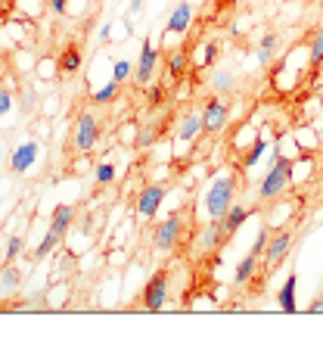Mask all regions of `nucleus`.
Listing matches in <instances>:
<instances>
[{
	"instance_id": "obj_1",
	"label": "nucleus",
	"mask_w": 323,
	"mask_h": 364,
	"mask_svg": "<svg viewBox=\"0 0 323 364\" xmlns=\"http://www.w3.org/2000/svg\"><path fill=\"white\" fill-rule=\"evenodd\" d=\"M292 171H295V162L292 159H286V156L273 159L270 168L264 171V178H261V184H258V193H255V196H258L261 203L280 200V196H283L286 190L292 187Z\"/></svg>"
},
{
	"instance_id": "obj_2",
	"label": "nucleus",
	"mask_w": 323,
	"mask_h": 364,
	"mask_svg": "<svg viewBox=\"0 0 323 364\" xmlns=\"http://www.w3.org/2000/svg\"><path fill=\"white\" fill-rule=\"evenodd\" d=\"M72 221H75V209H72V205H56L44 240H40L38 250L31 252V255H35V262H44L47 255H53L56 250H60V243L69 237V230H72Z\"/></svg>"
},
{
	"instance_id": "obj_3",
	"label": "nucleus",
	"mask_w": 323,
	"mask_h": 364,
	"mask_svg": "<svg viewBox=\"0 0 323 364\" xmlns=\"http://www.w3.org/2000/svg\"><path fill=\"white\" fill-rule=\"evenodd\" d=\"M234 203H236V178L234 175L214 178L209 184V190H205V196H202L205 218H224Z\"/></svg>"
},
{
	"instance_id": "obj_4",
	"label": "nucleus",
	"mask_w": 323,
	"mask_h": 364,
	"mask_svg": "<svg viewBox=\"0 0 323 364\" xmlns=\"http://www.w3.org/2000/svg\"><path fill=\"white\" fill-rule=\"evenodd\" d=\"M184 243V215L174 212L168 218H162L153 230V250L155 252H174Z\"/></svg>"
},
{
	"instance_id": "obj_5",
	"label": "nucleus",
	"mask_w": 323,
	"mask_h": 364,
	"mask_svg": "<svg viewBox=\"0 0 323 364\" xmlns=\"http://www.w3.org/2000/svg\"><path fill=\"white\" fill-rule=\"evenodd\" d=\"M97 144H99V119H97L94 112H81L78 119H75V131H72V146H75V153L87 156Z\"/></svg>"
},
{
	"instance_id": "obj_6",
	"label": "nucleus",
	"mask_w": 323,
	"mask_h": 364,
	"mask_svg": "<svg viewBox=\"0 0 323 364\" xmlns=\"http://www.w3.org/2000/svg\"><path fill=\"white\" fill-rule=\"evenodd\" d=\"M168 289H171V277L168 271H155L153 277H149V284L143 287V296H140V305H143V311H162L165 305H168Z\"/></svg>"
},
{
	"instance_id": "obj_7",
	"label": "nucleus",
	"mask_w": 323,
	"mask_h": 364,
	"mask_svg": "<svg viewBox=\"0 0 323 364\" xmlns=\"http://www.w3.org/2000/svg\"><path fill=\"white\" fill-rule=\"evenodd\" d=\"M230 122V106L224 97H209L202 106V134H221Z\"/></svg>"
},
{
	"instance_id": "obj_8",
	"label": "nucleus",
	"mask_w": 323,
	"mask_h": 364,
	"mask_svg": "<svg viewBox=\"0 0 323 364\" xmlns=\"http://www.w3.org/2000/svg\"><path fill=\"white\" fill-rule=\"evenodd\" d=\"M162 65V53L153 47V41H143V47H140V60L134 65V81L137 87H149L155 78V72H159Z\"/></svg>"
},
{
	"instance_id": "obj_9",
	"label": "nucleus",
	"mask_w": 323,
	"mask_h": 364,
	"mask_svg": "<svg viewBox=\"0 0 323 364\" xmlns=\"http://www.w3.org/2000/svg\"><path fill=\"white\" fill-rule=\"evenodd\" d=\"M38 159H40V144L28 137L10 150V171L13 175H28V171L38 165Z\"/></svg>"
},
{
	"instance_id": "obj_10",
	"label": "nucleus",
	"mask_w": 323,
	"mask_h": 364,
	"mask_svg": "<svg viewBox=\"0 0 323 364\" xmlns=\"http://www.w3.org/2000/svg\"><path fill=\"white\" fill-rule=\"evenodd\" d=\"M165 196H168V190H165L162 184H146V187L137 193L134 212H137L143 221L155 218V215H159V209H162V203H165Z\"/></svg>"
},
{
	"instance_id": "obj_11",
	"label": "nucleus",
	"mask_w": 323,
	"mask_h": 364,
	"mask_svg": "<svg viewBox=\"0 0 323 364\" xmlns=\"http://www.w3.org/2000/svg\"><path fill=\"white\" fill-rule=\"evenodd\" d=\"M292 243H295V237L289 234V230H280V234H273L268 240V250H264V264H268L264 271H268V274L270 271H277V264L292 252Z\"/></svg>"
},
{
	"instance_id": "obj_12",
	"label": "nucleus",
	"mask_w": 323,
	"mask_h": 364,
	"mask_svg": "<svg viewBox=\"0 0 323 364\" xmlns=\"http://www.w3.org/2000/svg\"><path fill=\"white\" fill-rule=\"evenodd\" d=\"M224 240H227V230H224L221 218H209L199 230V250L202 252H214L224 246Z\"/></svg>"
},
{
	"instance_id": "obj_13",
	"label": "nucleus",
	"mask_w": 323,
	"mask_h": 364,
	"mask_svg": "<svg viewBox=\"0 0 323 364\" xmlns=\"http://www.w3.org/2000/svg\"><path fill=\"white\" fill-rule=\"evenodd\" d=\"M193 19H196V10L187 4H177L168 16V26H165V35H187L190 28H193Z\"/></svg>"
},
{
	"instance_id": "obj_14",
	"label": "nucleus",
	"mask_w": 323,
	"mask_h": 364,
	"mask_svg": "<svg viewBox=\"0 0 323 364\" xmlns=\"http://www.w3.org/2000/svg\"><path fill=\"white\" fill-rule=\"evenodd\" d=\"M202 134V112H184L177 119V131H174V137H177V144H193V140Z\"/></svg>"
},
{
	"instance_id": "obj_15",
	"label": "nucleus",
	"mask_w": 323,
	"mask_h": 364,
	"mask_svg": "<svg viewBox=\"0 0 323 364\" xmlns=\"http://www.w3.org/2000/svg\"><path fill=\"white\" fill-rule=\"evenodd\" d=\"M258 268H261V255H255L252 250H248L234 268V287H246L248 280L258 274Z\"/></svg>"
},
{
	"instance_id": "obj_16",
	"label": "nucleus",
	"mask_w": 323,
	"mask_h": 364,
	"mask_svg": "<svg viewBox=\"0 0 323 364\" xmlns=\"http://www.w3.org/2000/svg\"><path fill=\"white\" fill-rule=\"evenodd\" d=\"M19 284H22V271L16 268V262H4V268H0V299L13 296Z\"/></svg>"
},
{
	"instance_id": "obj_17",
	"label": "nucleus",
	"mask_w": 323,
	"mask_h": 364,
	"mask_svg": "<svg viewBox=\"0 0 323 364\" xmlns=\"http://www.w3.org/2000/svg\"><path fill=\"white\" fill-rule=\"evenodd\" d=\"M165 65H168V75L174 81H180L190 72V50H187V47H177V50H171L168 60H165Z\"/></svg>"
},
{
	"instance_id": "obj_18",
	"label": "nucleus",
	"mask_w": 323,
	"mask_h": 364,
	"mask_svg": "<svg viewBox=\"0 0 323 364\" xmlns=\"http://www.w3.org/2000/svg\"><path fill=\"white\" fill-rule=\"evenodd\" d=\"M246 218H248V209L243 203H234L227 209V215L221 218V225H224V230H227V237H236L239 234V228L246 225Z\"/></svg>"
},
{
	"instance_id": "obj_19",
	"label": "nucleus",
	"mask_w": 323,
	"mask_h": 364,
	"mask_svg": "<svg viewBox=\"0 0 323 364\" xmlns=\"http://www.w3.org/2000/svg\"><path fill=\"white\" fill-rule=\"evenodd\" d=\"M295 289H298V277H295V274H286L283 287H280V293H277V302H280V309H283L286 314H295V311H298V305H295Z\"/></svg>"
},
{
	"instance_id": "obj_20",
	"label": "nucleus",
	"mask_w": 323,
	"mask_h": 364,
	"mask_svg": "<svg viewBox=\"0 0 323 364\" xmlns=\"http://www.w3.org/2000/svg\"><path fill=\"white\" fill-rule=\"evenodd\" d=\"M264 153H268V137H255L252 140V144H248V150L243 153V162H239V165H243V171H248V168H255V165H258L261 162V156Z\"/></svg>"
},
{
	"instance_id": "obj_21",
	"label": "nucleus",
	"mask_w": 323,
	"mask_h": 364,
	"mask_svg": "<svg viewBox=\"0 0 323 364\" xmlns=\"http://www.w3.org/2000/svg\"><path fill=\"white\" fill-rule=\"evenodd\" d=\"M212 90L218 97L221 94H234V90H236V75L230 69H214L212 72Z\"/></svg>"
},
{
	"instance_id": "obj_22",
	"label": "nucleus",
	"mask_w": 323,
	"mask_h": 364,
	"mask_svg": "<svg viewBox=\"0 0 323 364\" xmlns=\"http://www.w3.org/2000/svg\"><path fill=\"white\" fill-rule=\"evenodd\" d=\"M277 47H280V38L273 35V31L261 35V41H258V63L261 65H270L273 56H277Z\"/></svg>"
},
{
	"instance_id": "obj_23",
	"label": "nucleus",
	"mask_w": 323,
	"mask_h": 364,
	"mask_svg": "<svg viewBox=\"0 0 323 364\" xmlns=\"http://www.w3.org/2000/svg\"><path fill=\"white\" fill-rule=\"evenodd\" d=\"M115 178H119V168H115L109 159L94 165V184L97 187H109V184H115Z\"/></svg>"
},
{
	"instance_id": "obj_24",
	"label": "nucleus",
	"mask_w": 323,
	"mask_h": 364,
	"mask_svg": "<svg viewBox=\"0 0 323 364\" xmlns=\"http://www.w3.org/2000/svg\"><path fill=\"white\" fill-rule=\"evenodd\" d=\"M308 65L311 69H320L323 65V26L314 28V35L308 41Z\"/></svg>"
},
{
	"instance_id": "obj_25",
	"label": "nucleus",
	"mask_w": 323,
	"mask_h": 364,
	"mask_svg": "<svg viewBox=\"0 0 323 364\" xmlns=\"http://www.w3.org/2000/svg\"><path fill=\"white\" fill-rule=\"evenodd\" d=\"M56 69H60L62 75H75V72L81 69V50H78V47H69V50H62V56L56 60Z\"/></svg>"
},
{
	"instance_id": "obj_26",
	"label": "nucleus",
	"mask_w": 323,
	"mask_h": 364,
	"mask_svg": "<svg viewBox=\"0 0 323 364\" xmlns=\"http://www.w3.org/2000/svg\"><path fill=\"white\" fill-rule=\"evenodd\" d=\"M119 87H121L119 81H115V78H109V81H106L103 87L90 94V100H94L97 106H103V103H112V100H115V94H119Z\"/></svg>"
},
{
	"instance_id": "obj_27",
	"label": "nucleus",
	"mask_w": 323,
	"mask_h": 364,
	"mask_svg": "<svg viewBox=\"0 0 323 364\" xmlns=\"http://www.w3.org/2000/svg\"><path fill=\"white\" fill-rule=\"evenodd\" d=\"M221 56V44L218 41H202V60H199V69H209V65L218 63Z\"/></svg>"
},
{
	"instance_id": "obj_28",
	"label": "nucleus",
	"mask_w": 323,
	"mask_h": 364,
	"mask_svg": "<svg viewBox=\"0 0 323 364\" xmlns=\"http://www.w3.org/2000/svg\"><path fill=\"white\" fill-rule=\"evenodd\" d=\"M112 78L119 81V85L131 81V78H134V63H131V60H115L112 63Z\"/></svg>"
},
{
	"instance_id": "obj_29",
	"label": "nucleus",
	"mask_w": 323,
	"mask_h": 364,
	"mask_svg": "<svg viewBox=\"0 0 323 364\" xmlns=\"http://www.w3.org/2000/svg\"><path fill=\"white\" fill-rule=\"evenodd\" d=\"M155 137H159V128H155V125H143V128L137 131L134 144L140 146V150H146V146H153V144H155Z\"/></svg>"
},
{
	"instance_id": "obj_30",
	"label": "nucleus",
	"mask_w": 323,
	"mask_h": 364,
	"mask_svg": "<svg viewBox=\"0 0 323 364\" xmlns=\"http://www.w3.org/2000/svg\"><path fill=\"white\" fill-rule=\"evenodd\" d=\"M16 109V94L10 87H0V122L6 119V115H13Z\"/></svg>"
},
{
	"instance_id": "obj_31",
	"label": "nucleus",
	"mask_w": 323,
	"mask_h": 364,
	"mask_svg": "<svg viewBox=\"0 0 323 364\" xmlns=\"http://www.w3.org/2000/svg\"><path fill=\"white\" fill-rule=\"evenodd\" d=\"M22 250H25V240L16 234V237H10L6 240V252H4V262H16L22 255Z\"/></svg>"
},
{
	"instance_id": "obj_32",
	"label": "nucleus",
	"mask_w": 323,
	"mask_h": 364,
	"mask_svg": "<svg viewBox=\"0 0 323 364\" xmlns=\"http://www.w3.org/2000/svg\"><path fill=\"white\" fill-rule=\"evenodd\" d=\"M268 240H270L268 228H258V234H255V243H252V252L255 255H264V250H268Z\"/></svg>"
},
{
	"instance_id": "obj_33",
	"label": "nucleus",
	"mask_w": 323,
	"mask_h": 364,
	"mask_svg": "<svg viewBox=\"0 0 323 364\" xmlns=\"http://www.w3.org/2000/svg\"><path fill=\"white\" fill-rule=\"evenodd\" d=\"M19 106L25 112H35V106H38V94H35V90H22V94H19Z\"/></svg>"
},
{
	"instance_id": "obj_34",
	"label": "nucleus",
	"mask_w": 323,
	"mask_h": 364,
	"mask_svg": "<svg viewBox=\"0 0 323 364\" xmlns=\"http://www.w3.org/2000/svg\"><path fill=\"white\" fill-rule=\"evenodd\" d=\"M149 106H162L165 103V87H159V85H149Z\"/></svg>"
},
{
	"instance_id": "obj_35",
	"label": "nucleus",
	"mask_w": 323,
	"mask_h": 364,
	"mask_svg": "<svg viewBox=\"0 0 323 364\" xmlns=\"http://www.w3.org/2000/svg\"><path fill=\"white\" fill-rule=\"evenodd\" d=\"M47 6H50V13H53V16H65V13H69V0H47Z\"/></svg>"
},
{
	"instance_id": "obj_36",
	"label": "nucleus",
	"mask_w": 323,
	"mask_h": 364,
	"mask_svg": "<svg viewBox=\"0 0 323 364\" xmlns=\"http://www.w3.org/2000/svg\"><path fill=\"white\" fill-rule=\"evenodd\" d=\"M308 314H323V296H317V299H311Z\"/></svg>"
},
{
	"instance_id": "obj_37",
	"label": "nucleus",
	"mask_w": 323,
	"mask_h": 364,
	"mask_svg": "<svg viewBox=\"0 0 323 364\" xmlns=\"http://www.w3.org/2000/svg\"><path fill=\"white\" fill-rule=\"evenodd\" d=\"M109 38H112V22H106V26L99 28V44H106Z\"/></svg>"
},
{
	"instance_id": "obj_38",
	"label": "nucleus",
	"mask_w": 323,
	"mask_h": 364,
	"mask_svg": "<svg viewBox=\"0 0 323 364\" xmlns=\"http://www.w3.org/2000/svg\"><path fill=\"white\" fill-rule=\"evenodd\" d=\"M40 75H44V78H50V75H53V63H40Z\"/></svg>"
},
{
	"instance_id": "obj_39",
	"label": "nucleus",
	"mask_w": 323,
	"mask_h": 364,
	"mask_svg": "<svg viewBox=\"0 0 323 364\" xmlns=\"http://www.w3.org/2000/svg\"><path fill=\"white\" fill-rule=\"evenodd\" d=\"M140 6H143V0H131V13H140Z\"/></svg>"
},
{
	"instance_id": "obj_40",
	"label": "nucleus",
	"mask_w": 323,
	"mask_h": 364,
	"mask_svg": "<svg viewBox=\"0 0 323 364\" xmlns=\"http://www.w3.org/2000/svg\"><path fill=\"white\" fill-rule=\"evenodd\" d=\"M317 140H320V146H323V125H320V131H317Z\"/></svg>"
},
{
	"instance_id": "obj_41",
	"label": "nucleus",
	"mask_w": 323,
	"mask_h": 364,
	"mask_svg": "<svg viewBox=\"0 0 323 364\" xmlns=\"http://www.w3.org/2000/svg\"><path fill=\"white\" fill-rule=\"evenodd\" d=\"M0 159H4V144H0Z\"/></svg>"
},
{
	"instance_id": "obj_42",
	"label": "nucleus",
	"mask_w": 323,
	"mask_h": 364,
	"mask_svg": "<svg viewBox=\"0 0 323 364\" xmlns=\"http://www.w3.org/2000/svg\"><path fill=\"white\" fill-rule=\"evenodd\" d=\"M214 4H227V0H214Z\"/></svg>"
},
{
	"instance_id": "obj_43",
	"label": "nucleus",
	"mask_w": 323,
	"mask_h": 364,
	"mask_svg": "<svg viewBox=\"0 0 323 364\" xmlns=\"http://www.w3.org/2000/svg\"><path fill=\"white\" fill-rule=\"evenodd\" d=\"M320 296H323V289H320Z\"/></svg>"
}]
</instances>
